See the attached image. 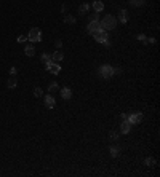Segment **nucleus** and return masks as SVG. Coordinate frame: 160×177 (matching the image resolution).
Masks as SVG:
<instances>
[{
  "mask_svg": "<svg viewBox=\"0 0 160 177\" xmlns=\"http://www.w3.org/2000/svg\"><path fill=\"white\" fill-rule=\"evenodd\" d=\"M99 23H101V27L104 31H112V29H115V26H117V19L112 15H106Z\"/></svg>",
  "mask_w": 160,
  "mask_h": 177,
  "instance_id": "nucleus-1",
  "label": "nucleus"
},
{
  "mask_svg": "<svg viewBox=\"0 0 160 177\" xmlns=\"http://www.w3.org/2000/svg\"><path fill=\"white\" fill-rule=\"evenodd\" d=\"M99 75L102 77V78H110V77H114V67L109 66V64H104L99 67Z\"/></svg>",
  "mask_w": 160,
  "mask_h": 177,
  "instance_id": "nucleus-2",
  "label": "nucleus"
},
{
  "mask_svg": "<svg viewBox=\"0 0 160 177\" xmlns=\"http://www.w3.org/2000/svg\"><path fill=\"white\" fill-rule=\"evenodd\" d=\"M27 40H31V42H40L42 40V31L39 29V27H32V29L29 31V34H27Z\"/></svg>",
  "mask_w": 160,
  "mask_h": 177,
  "instance_id": "nucleus-3",
  "label": "nucleus"
},
{
  "mask_svg": "<svg viewBox=\"0 0 160 177\" xmlns=\"http://www.w3.org/2000/svg\"><path fill=\"white\" fill-rule=\"evenodd\" d=\"M45 69L48 70V72H51L53 75H58L61 72V66H59V62H53L50 61L48 64H45Z\"/></svg>",
  "mask_w": 160,
  "mask_h": 177,
  "instance_id": "nucleus-4",
  "label": "nucleus"
},
{
  "mask_svg": "<svg viewBox=\"0 0 160 177\" xmlns=\"http://www.w3.org/2000/svg\"><path fill=\"white\" fill-rule=\"evenodd\" d=\"M93 37H95V40L98 42V43H104V42L107 40V31L99 29V31L93 32Z\"/></svg>",
  "mask_w": 160,
  "mask_h": 177,
  "instance_id": "nucleus-5",
  "label": "nucleus"
},
{
  "mask_svg": "<svg viewBox=\"0 0 160 177\" xmlns=\"http://www.w3.org/2000/svg\"><path fill=\"white\" fill-rule=\"evenodd\" d=\"M128 121L131 125H136V123H140L141 120H143V113L141 112H133V113H128Z\"/></svg>",
  "mask_w": 160,
  "mask_h": 177,
  "instance_id": "nucleus-6",
  "label": "nucleus"
},
{
  "mask_svg": "<svg viewBox=\"0 0 160 177\" xmlns=\"http://www.w3.org/2000/svg\"><path fill=\"white\" fill-rule=\"evenodd\" d=\"M99 29H102V27H101V23H99V21H90V24L87 26V31H88L90 34H93V32L99 31Z\"/></svg>",
  "mask_w": 160,
  "mask_h": 177,
  "instance_id": "nucleus-7",
  "label": "nucleus"
},
{
  "mask_svg": "<svg viewBox=\"0 0 160 177\" xmlns=\"http://www.w3.org/2000/svg\"><path fill=\"white\" fill-rule=\"evenodd\" d=\"M131 126H133V125H131V123L128 121V120H122V125H120V132H122V134H128V132L131 131Z\"/></svg>",
  "mask_w": 160,
  "mask_h": 177,
  "instance_id": "nucleus-8",
  "label": "nucleus"
},
{
  "mask_svg": "<svg viewBox=\"0 0 160 177\" xmlns=\"http://www.w3.org/2000/svg\"><path fill=\"white\" fill-rule=\"evenodd\" d=\"M54 105H56V101H54V97H53L51 94L45 96V107H47V109H53Z\"/></svg>",
  "mask_w": 160,
  "mask_h": 177,
  "instance_id": "nucleus-9",
  "label": "nucleus"
},
{
  "mask_svg": "<svg viewBox=\"0 0 160 177\" xmlns=\"http://www.w3.org/2000/svg\"><path fill=\"white\" fill-rule=\"evenodd\" d=\"M71 96H72V91H71V88H69V86H64V88L61 89V97L64 99V101H69Z\"/></svg>",
  "mask_w": 160,
  "mask_h": 177,
  "instance_id": "nucleus-10",
  "label": "nucleus"
},
{
  "mask_svg": "<svg viewBox=\"0 0 160 177\" xmlns=\"http://www.w3.org/2000/svg\"><path fill=\"white\" fill-rule=\"evenodd\" d=\"M62 59H64V53L59 51V49H58V51H54L53 56H51V61H53V62H61Z\"/></svg>",
  "mask_w": 160,
  "mask_h": 177,
  "instance_id": "nucleus-11",
  "label": "nucleus"
},
{
  "mask_svg": "<svg viewBox=\"0 0 160 177\" xmlns=\"http://www.w3.org/2000/svg\"><path fill=\"white\" fill-rule=\"evenodd\" d=\"M93 8L96 13H101L104 10V3L101 2V0H95V3H93Z\"/></svg>",
  "mask_w": 160,
  "mask_h": 177,
  "instance_id": "nucleus-12",
  "label": "nucleus"
},
{
  "mask_svg": "<svg viewBox=\"0 0 160 177\" xmlns=\"http://www.w3.org/2000/svg\"><path fill=\"white\" fill-rule=\"evenodd\" d=\"M119 21L120 23H127L128 21V11L127 10H120L119 11Z\"/></svg>",
  "mask_w": 160,
  "mask_h": 177,
  "instance_id": "nucleus-13",
  "label": "nucleus"
},
{
  "mask_svg": "<svg viewBox=\"0 0 160 177\" xmlns=\"http://www.w3.org/2000/svg\"><path fill=\"white\" fill-rule=\"evenodd\" d=\"M6 85H8V88H16V85H18V80H16V77L15 75H11L8 81H6Z\"/></svg>",
  "mask_w": 160,
  "mask_h": 177,
  "instance_id": "nucleus-14",
  "label": "nucleus"
},
{
  "mask_svg": "<svg viewBox=\"0 0 160 177\" xmlns=\"http://www.w3.org/2000/svg\"><path fill=\"white\" fill-rule=\"evenodd\" d=\"M88 10H90V5H88V3H82V5L79 6V13H80L82 16H83V15H87Z\"/></svg>",
  "mask_w": 160,
  "mask_h": 177,
  "instance_id": "nucleus-15",
  "label": "nucleus"
},
{
  "mask_svg": "<svg viewBox=\"0 0 160 177\" xmlns=\"http://www.w3.org/2000/svg\"><path fill=\"white\" fill-rule=\"evenodd\" d=\"M24 53H26V56H29V58H31V56L35 54V49H34V46H32V45H27V46H26V49H24Z\"/></svg>",
  "mask_w": 160,
  "mask_h": 177,
  "instance_id": "nucleus-16",
  "label": "nucleus"
},
{
  "mask_svg": "<svg viewBox=\"0 0 160 177\" xmlns=\"http://www.w3.org/2000/svg\"><path fill=\"white\" fill-rule=\"evenodd\" d=\"M109 152H110V155L115 158V157H119V153H120V148L119 147H110L109 148Z\"/></svg>",
  "mask_w": 160,
  "mask_h": 177,
  "instance_id": "nucleus-17",
  "label": "nucleus"
},
{
  "mask_svg": "<svg viewBox=\"0 0 160 177\" xmlns=\"http://www.w3.org/2000/svg\"><path fill=\"white\" fill-rule=\"evenodd\" d=\"M40 61H42V64H48V62H50L51 61V56H48V54H42L40 56Z\"/></svg>",
  "mask_w": 160,
  "mask_h": 177,
  "instance_id": "nucleus-18",
  "label": "nucleus"
},
{
  "mask_svg": "<svg viewBox=\"0 0 160 177\" xmlns=\"http://www.w3.org/2000/svg\"><path fill=\"white\" fill-rule=\"evenodd\" d=\"M58 89H59V85L56 81H53L50 86H48V91H50V93H54V91H58Z\"/></svg>",
  "mask_w": 160,
  "mask_h": 177,
  "instance_id": "nucleus-19",
  "label": "nucleus"
},
{
  "mask_svg": "<svg viewBox=\"0 0 160 177\" xmlns=\"http://www.w3.org/2000/svg\"><path fill=\"white\" fill-rule=\"evenodd\" d=\"M130 3L133 5V6H141L144 3V0H130Z\"/></svg>",
  "mask_w": 160,
  "mask_h": 177,
  "instance_id": "nucleus-20",
  "label": "nucleus"
},
{
  "mask_svg": "<svg viewBox=\"0 0 160 177\" xmlns=\"http://www.w3.org/2000/svg\"><path fill=\"white\" fill-rule=\"evenodd\" d=\"M42 94H43V91H42L40 88H35V89H34V96H35V97H42Z\"/></svg>",
  "mask_w": 160,
  "mask_h": 177,
  "instance_id": "nucleus-21",
  "label": "nucleus"
},
{
  "mask_svg": "<svg viewBox=\"0 0 160 177\" xmlns=\"http://www.w3.org/2000/svg\"><path fill=\"white\" fill-rule=\"evenodd\" d=\"M146 164H147V166H154L155 164V160L154 158H146Z\"/></svg>",
  "mask_w": 160,
  "mask_h": 177,
  "instance_id": "nucleus-22",
  "label": "nucleus"
},
{
  "mask_svg": "<svg viewBox=\"0 0 160 177\" xmlns=\"http://www.w3.org/2000/svg\"><path fill=\"white\" fill-rule=\"evenodd\" d=\"M64 21H66L67 24H74V23H75V18H72V16H66Z\"/></svg>",
  "mask_w": 160,
  "mask_h": 177,
  "instance_id": "nucleus-23",
  "label": "nucleus"
},
{
  "mask_svg": "<svg viewBox=\"0 0 160 177\" xmlns=\"http://www.w3.org/2000/svg\"><path fill=\"white\" fill-rule=\"evenodd\" d=\"M90 21H99V15L98 13H93V15L90 16Z\"/></svg>",
  "mask_w": 160,
  "mask_h": 177,
  "instance_id": "nucleus-24",
  "label": "nucleus"
},
{
  "mask_svg": "<svg viewBox=\"0 0 160 177\" xmlns=\"http://www.w3.org/2000/svg\"><path fill=\"white\" fill-rule=\"evenodd\" d=\"M109 137L114 139V140H117V139H119V132H114V131H112V132L109 134Z\"/></svg>",
  "mask_w": 160,
  "mask_h": 177,
  "instance_id": "nucleus-25",
  "label": "nucleus"
},
{
  "mask_svg": "<svg viewBox=\"0 0 160 177\" xmlns=\"http://www.w3.org/2000/svg\"><path fill=\"white\" fill-rule=\"evenodd\" d=\"M138 40H141V42H144V43H147V40H146V35H144V34H140V35H138Z\"/></svg>",
  "mask_w": 160,
  "mask_h": 177,
  "instance_id": "nucleus-26",
  "label": "nucleus"
},
{
  "mask_svg": "<svg viewBox=\"0 0 160 177\" xmlns=\"http://www.w3.org/2000/svg\"><path fill=\"white\" fill-rule=\"evenodd\" d=\"M16 40L19 42V43H23V42H26V40H27V37H26V35H19V37H18Z\"/></svg>",
  "mask_w": 160,
  "mask_h": 177,
  "instance_id": "nucleus-27",
  "label": "nucleus"
},
{
  "mask_svg": "<svg viewBox=\"0 0 160 177\" xmlns=\"http://www.w3.org/2000/svg\"><path fill=\"white\" fill-rule=\"evenodd\" d=\"M54 45H56V48H61L62 46V42L61 40H56V42H54Z\"/></svg>",
  "mask_w": 160,
  "mask_h": 177,
  "instance_id": "nucleus-28",
  "label": "nucleus"
},
{
  "mask_svg": "<svg viewBox=\"0 0 160 177\" xmlns=\"http://www.w3.org/2000/svg\"><path fill=\"white\" fill-rule=\"evenodd\" d=\"M10 75H16V67H11L10 69Z\"/></svg>",
  "mask_w": 160,
  "mask_h": 177,
  "instance_id": "nucleus-29",
  "label": "nucleus"
},
{
  "mask_svg": "<svg viewBox=\"0 0 160 177\" xmlns=\"http://www.w3.org/2000/svg\"><path fill=\"white\" fill-rule=\"evenodd\" d=\"M114 74H117V75L122 74V69H114Z\"/></svg>",
  "mask_w": 160,
  "mask_h": 177,
  "instance_id": "nucleus-30",
  "label": "nucleus"
}]
</instances>
